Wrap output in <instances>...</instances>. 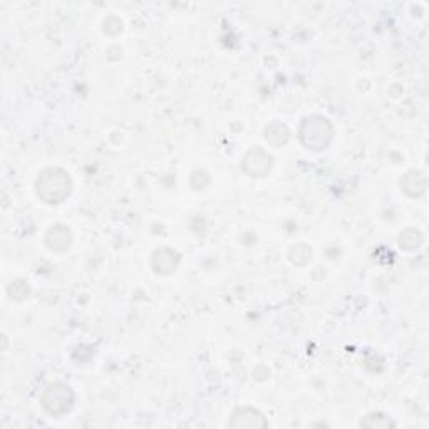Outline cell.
<instances>
[{
    "instance_id": "ba28073f",
    "label": "cell",
    "mask_w": 429,
    "mask_h": 429,
    "mask_svg": "<svg viewBox=\"0 0 429 429\" xmlns=\"http://www.w3.org/2000/svg\"><path fill=\"white\" fill-rule=\"evenodd\" d=\"M428 186V180L421 172H409L401 178V189L411 198L424 195Z\"/></svg>"
},
{
    "instance_id": "7a4b0ae2",
    "label": "cell",
    "mask_w": 429,
    "mask_h": 429,
    "mask_svg": "<svg viewBox=\"0 0 429 429\" xmlns=\"http://www.w3.org/2000/svg\"><path fill=\"white\" fill-rule=\"evenodd\" d=\"M299 136H301V141L307 150L324 151L332 143L334 126L325 116H307L302 121L301 129H299Z\"/></svg>"
},
{
    "instance_id": "4fadbf2b",
    "label": "cell",
    "mask_w": 429,
    "mask_h": 429,
    "mask_svg": "<svg viewBox=\"0 0 429 429\" xmlns=\"http://www.w3.org/2000/svg\"><path fill=\"white\" fill-rule=\"evenodd\" d=\"M310 255H312V250L307 245H295L294 248L290 250V260L294 262L295 265H305L307 262L310 260Z\"/></svg>"
},
{
    "instance_id": "8992f818",
    "label": "cell",
    "mask_w": 429,
    "mask_h": 429,
    "mask_svg": "<svg viewBox=\"0 0 429 429\" xmlns=\"http://www.w3.org/2000/svg\"><path fill=\"white\" fill-rule=\"evenodd\" d=\"M180 253L173 248H159L151 257V267L158 275H172L180 265Z\"/></svg>"
},
{
    "instance_id": "6da1fadb",
    "label": "cell",
    "mask_w": 429,
    "mask_h": 429,
    "mask_svg": "<svg viewBox=\"0 0 429 429\" xmlns=\"http://www.w3.org/2000/svg\"><path fill=\"white\" fill-rule=\"evenodd\" d=\"M72 180L62 168H45L36 180V193L44 203L58 205L69 198Z\"/></svg>"
},
{
    "instance_id": "5b68a950",
    "label": "cell",
    "mask_w": 429,
    "mask_h": 429,
    "mask_svg": "<svg viewBox=\"0 0 429 429\" xmlns=\"http://www.w3.org/2000/svg\"><path fill=\"white\" fill-rule=\"evenodd\" d=\"M229 424H230V428L257 429V428H267L268 421L265 419V416L262 415L260 411H257V409L245 406V408L235 409Z\"/></svg>"
},
{
    "instance_id": "8fae6325",
    "label": "cell",
    "mask_w": 429,
    "mask_h": 429,
    "mask_svg": "<svg viewBox=\"0 0 429 429\" xmlns=\"http://www.w3.org/2000/svg\"><path fill=\"white\" fill-rule=\"evenodd\" d=\"M360 426H364V428H393V426H396V423H394V421L391 419L389 416L381 415V413H374V415H369V416L364 417V419L360 421Z\"/></svg>"
},
{
    "instance_id": "277c9868",
    "label": "cell",
    "mask_w": 429,
    "mask_h": 429,
    "mask_svg": "<svg viewBox=\"0 0 429 429\" xmlns=\"http://www.w3.org/2000/svg\"><path fill=\"white\" fill-rule=\"evenodd\" d=\"M273 165V158L262 148H252L248 153L245 154L244 161H242V170L245 174L252 178H262L267 176L270 173Z\"/></svg>"
},
{
    "instance_id": "52a82bcc",
    "label": "cell",
    "mask_w": 429,
    "mask_h": 429,
    "mask_svg": "<svg viewBox=\"0 0 429 429\" xmlns=\"http://www.w3.org/2000/svg\"><path fill=\"white\" fill-rule=\"evenodd\" d=\"M71 242H72L71 231L64 225L52 227V229L47 231V235H45V245H47V248L51 250V252L56 253L66 252L71 246Z\"/></svg>"
},
{
    "instance_id": "7c38bea8",
    "label": "cell",
    "mask_w": 429,
    "mask_h": 429,
    "mask_svg": "<svg viewBox=\"0 0 429 429\" xmlns=\"http://www.w3.org/2000/svg\"><path fill=\"white\" fill-rule=\"evenodd\" d=\"M7 292H9V297L15 302H22L29 297L30 294V287L27 286V282L24 280H14L9 287H7Z\"/></svg>"
},
{
    "instance_id": "9c48e42d",
    "label": "cell",
    "mask_w": 429,
    "mask_h": 429,
    "mask_svg": "<svg viewBox=\"0 0 429 429\" xmlns=\"http://www.w3.org/2000/svg\"><path fill=\"white\" fill-rule=\"evenodd\" d=\"M265 138H267V141L272 144V146H283L288 141V138H290V131H288V128L283 123H279V121H275V123L268 124L267 129H265Z\"/></svg>"
},
{
    "instance_id": "30bf717a",
    "label": "cell",
    "mask_w": 429,
    "mask_h": 429,
    "mask_svg": "<svg viewBox=\"0 0 429 429\" xmlns=\"http://www.w3.org/2000/svg\"><path fill=\"white\" fill-rule=\"evenodd\" d=\"M421 244H423V235L421 231H417L416 229H408L404 230L399 235V246L404 250H416L419 248Z\"/></svg>"
},
{
    "instance_id": "3957f363",
    "label": "cell",
    "mask_w": 429,
    "mask_h": 429,
    "mask_svg": "<svg viewBox=\"0 0 429 429\" xmlns=\"http://www.w3.org/2000/svg\"><path fill=\"white\" fill-rule=\"evenodd\" d=\"M40 406L52 417H62L74 406V393L66 382H51L40 393Z\"/></svg>"
}]
</instances>
